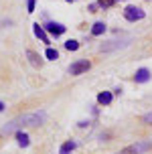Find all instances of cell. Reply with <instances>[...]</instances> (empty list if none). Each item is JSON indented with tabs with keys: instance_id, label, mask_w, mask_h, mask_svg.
<instances>
[{
	"instance_id": "13",
	"label": "cell",
	"mask_w": 152,
	"mask_h": 154,
	"mask_svg": "<svg viewBox=\"0 0 152 154\" xmlns=\"http://www.w3.org/2000/svg\"><path fill=\"white\" fill-rule=\"evenodd\" d=\"M104 32H106V24L104 23L93 24V29H91V35H93V37H99V35H104Z\"/></svg>"
},
{
	"instance_id": "9",
	"label": "cell",
	"mask_w": 152,
	"mask_h": 154,
	"mask_svg": "<svg viewBox=\"0 0 152 154\" xmlns=\"http://www.w3.org/2000/svg\"><path fill=\"white\" fill-rule=\"evenodd\" d=\"M112 100H114V95H112L110 91H101L98 95V103H99V106H110Z\"/></svg>"
},
{
	"instance_id": "20",
	"label": "cell",
	"mask_w": 152,
	"mask_h": 154,
	"mask_svg": "<svg viewBox=\"0 0 152 154\" xmlns=\"http://www.w3.org/2000/svg\"><path fill=\"white\" fill-rule=\"evenodd\" d=\"M67 2H73V0H67Z\"/></svg>"
},
{
	"instance_id": "8",
	"label": "cell",
	"mask_w": 152,
	"mask_h": 154,
	"mask_svg": "<svg viewBox=\"0 0 152 154\" xmlns=\"http://www.w3.org/2000/svg\"><path fill=\"white\" fill-rule=\"evenodd\" d=\"M134 79H136V83H146V81H150V71L142 67V69H138V71H136Z\"/></svg>"
},
{
	"instance_id": "6",
	"label": "cell",
	"mask_w": 152,
	"mask_h": 154,
	"mask_svg": "<svg viewBox=\"0 0 152 154\" xmlns=\"http://www.w3.org/2000/svg\"><path fill=\"white\" fill-rule=\"evenodd\" d=\"M45 31H47V32H51L53 37H61L63 32L67 31V26H63L61 23H53V20H49V23L45 24Z\"/></svg>"
},
{
	"instance_id": "2",
	"label": "cell",
	"mask_w": 152,
	"mask_h": 154,
	"mask_svg": "<svg viewBox=\"0 0 152 154\" xmlns=\"http://www.w3.org/2000/svg\"><path fill=\"white\" fill-rule=\"evenodd\" d=\"M152 148V142L150 140H142V142H136V144H130L122 150L120 154H140V152H146Z\"/></svg>"
},
{
	"instance_id": "5",
	"label": "cell",
	"mask_w": 152,
	"mask_h": 154,
	"mask_svg": "<svg viewBox=\"0 0 152 154\" xmlns=\"http://www.w3.org/2000/svg\"><path fill=\"white\" fill-rule=\"evenodd\" d=\"M89 67H91V63H89V61H85V59H81V61L71 63V67H69V73H71V75H81V73H85V71H89Z\"/></svg>"
},
{
	"instance_id": "11",
	"label": "cell",
	"mask_w": 152,
	"mask_h": 154,
	"mask_svg": "<svg viewBox=\"0 0 152 154\" xmlns=\"http://www.w3.org/2000/svg\"><path fill=\"white\" fill-rule=\"evenodd\" d=\"M26 57H29V61H30V65H33V67H41V57H39L37 53H35V51H26Z\"/></svg>"
},
{
	"instance_id": "10",
	"label": "cell",
	"mask_w": 152,
	"mask_h": 154,
	"mask_svg": "<svg viewBox=\"0 0 152 154\" xmlns=\"http://www.w3.org/2000/svg\"><path fill=\"white\" fill-rule=\"evenodd\" d=\"M16 142H18V146H20V148H26L30 144V138L24 134V132H16Z\"/></svg>"
},
{
	"instance_id": "16",
	"label": "cell",
	"mask_w": 152,
	"mask_h": 154,
	"mask_svg": "<svg viewBox=\"0 0 152 154\" xmlns=\"http://www.w3.org/2000/svg\"><path fill=\"white\" fill-rule=\"evenodd\" d=\"M114 2H116V0H98V6H101V8H112V6H114Z\"/></svg>"
},
{
	"instance_id": "12",
	"label": "cell",
	"mask_w": 152,
	"mask_h": 154,
	"mask_svg": "<svg viewBox=\"0 0 152 154\" xmlns=\"http://www.w3.org/2000/svg\"><path fill=\"white\" fill-rule=\"evenodd\" d=\"M75 148H77V144H75V142H71V140H69V142H65V144L61 146L59 154H71L73 150H75Z\"/></svg>"
},
{
	"instance_id": "18",
	"label": "cell",
	"mask_w": 152,
	"mask_h": 154,
	"mask_svg": "<svg viewBox=\"0 0 152 154\" xmlns=\"http://www.w3.org/2000/svg\"><path fill=\"white\" fill-rule=\"evenodd\" d=\"M144 122H146V124H152V112H150V114H146V116H144Z\"/></svg>"
},
{
	"instance_id": "7",
	"label": "cell",
	"mask_w": 152,
	"mask_h": 154,
	"mask_svg": "<svg viewBox=\"0 0 152 154\" xmlns=\"http://www.w3.org/2000/svg\"><path fill=\"white\" fill-rule=\"evenodd\" d=\"M33 32H35V37H37V38H41L43 43L49 45V37H47V32H45V26H41L39 23H35V24H33Z\"/></svg>"
},
{
	"instance_id": "17",
	"label": "cell",
	"mask_w": 152,
	"mask_h": 154,
	"mask_svg": "<svg viewBox=\"0 0 152 154\" xmlns=\"http://www.w3.org/2000/svg\"><path fill=\"white\" fill-rule=\"evenodd\" d=\"M35 6H37V0H26V10L29 12H35Z\"/></svg>"
},
{
	"instance_id": "14",
	"label": "cell",
	"mask_w": 152,
	"mask_h": 154,
	"mask_svg": "<svg viewBox=\"0 0 152 154\" xmlns=\"http://www.w3.org/2000/svg\"><path fill=\"white\" fill-rule=\"evenodd\" d=\"M45 57H47V59H49V61H55V59H59V53L55 51L53 47H49V49H47V51H45Z\"/></svg>"
},
{
	"instance_id": "4",
	"label": "cell",
	"mask_w": 152,
	"mask_h": 154,
	"mask_svg": "<svg viewBox=\"0 0 152 154\" xmlns=\"http://www.w3.org/2000/svg\"><path fill=\"white\" fill-rule=\"evenodd\" d=\"M132 43V37H124L120 41H110V43H104V45L99 47L104 53H110V51H116V49H124V47H128Z\"/></svg>"
},
{
	"instance_id": "3",
	"label": "cell",
	"mask_w": 152,
	"mask_h": 154,
	"mask_svg": "<svg viewBox=\"0 0 152 154\" xmlns=\"http://www.w3.org/2000/svg\"><path fill=\"white\" fill-rule=\"evenodd\" d=\"M146 16V12L140 6H126L124 8V18L130 20V23H136V20H142Z\"/></svg>"
},
{
	"instance_id": "19",
	"label": "cell",
	"mask_w": 152,
	"mask_h": 154,
	"mask_svg": "<svg viewBox=\"0 0 152 154\" xmlns=\"http://www.w3.org/2000/svg\"><path fill=\"white\" fill-rule=\"evenodd\" d=\"M2 109H4V103H2V101H0V112H2Z\"/></svg>"
},
{
	"instance_id": "1",
	"label": "cell",
	"mask_w": 152,
	"mask_h": 154,
	"mask_svg": "<svg viewBox=\"0 0 152 154\" xmlns=\"http://www.w3.org/2000/svg\"><path fill=\"white\" fill-rule=\"evenodd\" d=\"M47 114L45 112H33V114H23L14 118V120H10V122L2 128L4 134H12V132H18L23 130V128H30V126H41V124L45 122Z\"/></svg>"
},
{
	"instance_id": "15",
	"label": "cell",
	"mask_w": 152,
	"mask_h": 154,
	"mask_svg": "<svg viewBox=\"0 0 152 154\" xmlns=\"http://www.w3.org/2000/svg\"><path fill=\"white\" fill-rule=\"evenodd\" d=\"M65 49H67V51H77V49H79V43L73 41V38H69L67 43H65Z\"/></svg>"
}]
</instances>
